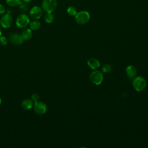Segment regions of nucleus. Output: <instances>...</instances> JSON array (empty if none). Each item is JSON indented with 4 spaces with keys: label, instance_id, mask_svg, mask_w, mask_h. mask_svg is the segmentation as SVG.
Returning a JSON list of instances; mask_svg holds the SVG:
<instances>
[{
    "label": "nucleus",
    "instance_id": "obj_1",
    "mask_svg": "<svg viewBox=\"0 0 148 148\" xmlns=\"http://www.w3.org/2000/svg\"><path fill=\"white\" fill-rule=\"evenodd\" d=\"M132 86L134 89L137 91H143L147 86V82L145 79L142 76H137L133 78Z\"/></svg>",
    "mask_w": 148,
    "mask_h": 148
},
{
    "label": "nucleus",
    "instance_id": "obj_2",
    "mask_svg": "<svg viewBox=\"0 0 148 148\" xmlns=\"http://www.w3.org/2000/svg\"><path fill=\"white\" fill-rule=\"evenodd\" d=\"M90 19V13L86 10H82L77 12L75 16V20L76 22L80 25L85 24L88 22Z\"/></svg>",
    "mask_w": 148,
    "mask_h": 148
},
{
    "label": "nucleus",
    "instance_id": "obj_3",
    "mask_svg": "<svg viewBox=\"0 0 148 148\" xmlns=\"http://www.w3.org/2000/svg\"><path fill=\"white\" fill-rule=\"evenodd\" d=\"M57 6V0H43L42 8L46 13H52Z\"/></svg>",
    "mask_w": 148,
    "mask_h": 148
},
{
    "label": "nucleus",
    "instance_id": "obj_4",
    "mask_svg": "<svg viewBox=\"0 0 148 148\" xmlns=\"http://www.w3.org/2000/svg\"><path fill=\"white\" fill-rule=\"evenodd\" d=\"M103 74L99 70H94L90 75V80L95 85L101 84L103 81Z\"/></svg>",
    "mask_w": 148,
    "mask_h": 148
},
{
    "label": "nucleus",
    "instance_id": "obj_5",
    "mask_svg": "<svg viewBox=\"0 0 148 148\" xmlns=\"http://www.w3.org/2000/svg\"><path fill=\"white\" fill-rule=\"evenodd\" d=\"M29 23V17L24 13L20 14L16 20V24L19 28H25Z\"/></svg>",
    "mask_w": 148,
    "mask_h": 148
},
{
    "label": "nucleus",
    "instance_id": "obj_6",
    "mask_svg": "<svg viewBox=\"0 0 148 148\" xmlns=\"http://www.w3.org/2000/svg\"><path fill=\"white\" fill-rule=\"evenodd\" d=\"M13 23V18L9 13L3 14L0 19V24L1 26L5 28H9Z\"/></svg>",
    "mask_w": 148,
    "mask_h": 148
},
{
    "label": "nucleus",
    "instance_id": "obj_7",
    "mask_svg": "<svg viewBox=\"0 0 148 148\" xmlns=\"http://www.w3.org/2000/svg\"><path fill=\"white\" fill-rule=\"evenodd\" d=\"M34 110L38 114H43L46 113L47 110L46 105L41 101L35 102L34 105Z\"/></svg>",
    "mask_w": 148,
    "mask_h": 148
},
{
    "label": "nucleus",
    "instance_id": "obj_8",
    "mask_svg": "<svg viewBox=\"0 0 148 148\" xmlns=\"http://www.w3.org/2000/svg\"><path fill=\"white\" fill-rule=\"evenodd\" d=\"M43 14L42 9L37 6H34L31 8L29 12V16L34 20H38L40 18Z\"/></svg>",
    "mask_w": 148,
    "mask_h": 148
},
{
    "label": "nucleus",
    "instance_id": "obj_9",
    "mask_svg": "<svg viewBox=\"0 0 148 148\" xmlns=\"http://www.w3.org/2000/svg\"><path fill=\"white\" fill-rule=\"evenodd\" d=\"M9 40L12 43L16 45H20L23 42V39L21 35L14 32L9 34Z\"/></svg>",
    "mask_w": 148,
    "mask_h": 148
},
{
    "label": "nucleus",
    "instance_id": "obj_10",
    "mask_svg": "<svg viewBox=\"0 0 148 148\" xmlns=\"http://www.w3.org/2000/svg\"><path fill=\"white\" fill-rule=\"evenodd\" d=\"M125 72L127 76L131 79L134 78L137 73V70L136 67L132 65H130L127 66L125 69Z\"/></svg>",
    "mask_w": 148,
    "mask_h": 148
},
{
    "label": "nucleus",
    "instance_id": "obj_11",
    "mask_svg": "<svg viewBox=\"0 0 148 148\" xmlns=\"http://www.w3.org/2000/svg\"><path fill=\"white\" fill-rule=\"evenodd\" d=\"M88 66L92 70H96L100 66V62L95 58H90L87 61Z\"/></svg>",
    "mask_w": 148,
    "mask_h": 148
},
{
    "label": "nucleus",
    "instance_id": "obj_12",
    "mask_svg": "<svg viewBox=\"0 0 148 148\" xmlns=\"http://www.w3.org/2000/svg\"><path fill=\"white\" fill-rule=\"evenodd\" d=\"M21 107L24 110H29L33 106V102L32 100L31 99H25L21 102Z\"/></svg>",
    "mask_w": 148,
    "mask_h": 148
},
{
    "label": "nucleus",
    "instance_id": "obj_13",
    "mask_svg": "<svg viewBox=\"0 0 148 148\" xmlns=\"http://www.w3.org/2000/svg\"><path fill=\"white\" fill-rule=\"evenodd\" d=\"M21 36L23 40H27L30 39L32 36V32L31 31V29L26 28L24 29L21 33Z\"/></svg>",
    "mask_w": 148,
    "mask_h": 148
},
{
    "label": "nucleus",
    "instance_id": "obj_14",
    "mask_svg": "<svg viewBox=\"0 0 148 148\" xmlns=\"http://www.w3.org/2000/svg\"><path fill=\"white\" fill-rule=\"evenodd\" d=\"M40 23L39 21L37 20L32 21L29 23L30 29L32 30H37L40 28Z\"/></svg>",
    "mask_w": 148,
    "mask_h": 148
},
{
    "label": "nucleus",
    "instance_id": "obj_15",
    "mask_svg": "<svg viewBox=\"0 0 148 148\" xmlns=\"http://www.w3.org/2000/svg\"><path fill=\"white\" fill-rule=\"evenodd\" d=\"M6 3L12 7L17 6L21 4V1L20 0H6Z\"/></svg>",
    "mask_w": 148,
    "mask_h": 148
},
{
    "label": "nucleus",
    "instance_id": "obj_16",
    "mask_svg": "<svg viewBox=\"0 0 148 148\" xmlns=\"http://www.w3.org/2000/svg\"><path fill=\"white\" fill-rule=\"evenodd\" d=\"M67 13L71 16H75L76 14L77 13V9L76 8L73 6H70L68 8L67 10H66Z\"/></svg>",
    "mask_w": 148,
    "mask_h": 148
},
{
    "label": "nucleus",
    "instance_id": "obj_17",
    "mask_svg": "<svg viewBox=\"0 0 148 148\" xmlns=\"http://www.w3.org/2000/svg\"><path fill=\"white\" fill-rule=\"evenodd\" d=\"M54 16L51 13H46L45 16V20L47 23H51L54 20Z\"/></svg>",
    "mask_w": 148,
    "mask_h": 148
},
{
    "label": "nucleus",
    "instance_id": "obj_18",
    "mask_svg": "<svg viewBox=\"0 0 148 148\" xmlns=\"http://www.w3.org/2000/svg\"><path fill=\"white\" fill-rule=\"evenodd\" d=\"M112 69V66L110 64H106L105 65H103L102 68V71L103 73H109L110 72Z\"/></svg>",
    "mask_w": 148,
    "mask_h": 148
},
{
    "label": "nucleus",
    "instance_id": "obj_19",
    "mask_svg": "<svg viewBox=\"0 0 148 148\" xmlns=\"http://www.w3.org/2000/svg\"><path fill=\"white\" fill-rule=\"evenodd\" d=\"M8 43V39L6 37L3 36H0V45L4 46L6 45Z\"/></svg>",
    "mask_w": 148,
    "mask_h": 148
},
{
    "label": "nucleus",
    "instance_id": "obj_20",
    "mask_svg": "<svg viewBox=\"0 0 148 148\" xmlns=\"http://www.w3.org/2000/svg\"><path fill=\"white\" fill-rule=\"evenodd\" d=\"M31 98L34 102H36V101H38L39 99V95L37 93H34L31 95Z\"/></svg>",
    "mask_w": 148,
    "mask_h": 148
},
{
    "label": "nucleus",
    "instance_id": "obj_21",
    "mask_svg": "<svg viewBox=\"0 0 148 148\" xmlns=\"http://www.w3.org/2000/svg\"><path fill=\"white\" fill-rule=\"evenodd\" d=\"M5 12V7L2 4H0V14H3Z\"/></svg>",
    "mask_w": 148,
    "mask_h": 148
},
{
    "label": "nucleus",
    "instance_id": "obj_22",
    "mask_svg": "<svg viewBox=\"0 0 148 148\" xmlns=\"http://www.w3.org/2000/svg\"><path fill=\"white\" fill-rule=\"evenodd\" d=\"M23 1H24V2H30L31 0H23Z\"/></svg>",
    "mask_w": 148,
    "mask_h": 148
},
{
    "label": "nucleus",
    "instance_id": "obj_23",
    "mask_svg": "<svg viewBox=\"0 0 148 148\" xmlns=\"http://www.w3.org/2000/svg\"><path fill=\"white\" fill-rule=\"evenodd\" d=\"M1 34H2V30H1V28L0 27V36L1 35Z\"/></svg>",
    "mask_w": 148,
    "mask_h": 148
},
{
    "label": "nucleus",
    "instance_id": "obj_24",
    "mask_svg": "<svg viewBox=\"0 0 148 148\" xmlns=\"http://www.w3.org/2000/svg\"><path fill=\"white\" fill-rule=\"evenodd\" d=\"M1 101H1V98H0V104L1 103Z\"/></svg>",
    "mask_w": 148,
    "mask_h": 148
}]
</instances>
